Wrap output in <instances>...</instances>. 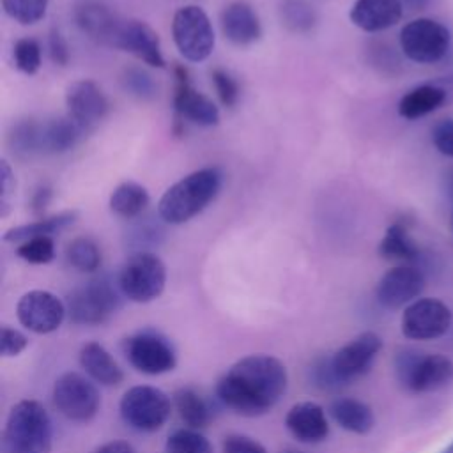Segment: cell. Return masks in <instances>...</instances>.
Returning <instances> with one entry per match:
<instances>
[{"mask_svg":"<svg viewBox=\"0 0 453 453\" xmlns=\"http://www.w3.org/2000/svg\"><path fill=\"white\" fill-rule=\"evenodd\" d=\"M288 373L269 354H251L235 361L218 380L216 396L230 411L255 418L269 412L285 395Z\"/></svg>","mask_w":453,"mask_h":453,"instance_id":"6da1fadb","label":"cell"},{"mask_svg":"<svg viewBox=\"0 0 453 453\" xmlns=\"http://www.w3.org/2000/svg\"><path fill=\"white\" fill-rule=\"evenodd\" d=\"M223 173L218 166L195 170L172 184L157 203V214L165 223L182 225L198 216L218 196Z\"/></svg>","mask_w":453,"mask_h":453,"instance_id":"7a4b0ae2","label":"cell"},{"mask_svg":"<svg viewBox=\"0 0 453 453\" xmlns=\"http://www.w3.org/2000/svg\"><path fill=\"white\" fill-rule=\"evenodd\" d=\"M53 428L48 411L37 400L12 405L4 434L2 453H51Z\"/></svg>","mask_w":453,"mask_h":453,"instance_id":"3957f363","label":"cell"},{"mask_svg":"<svg viewBox=\"0 0 453 453\" xmlns=\"http://www.w3.org/2000/svg\"><path fill=\"white\" fill-rule=\"evenodd\" d=\"M122 297L119 281H113L108 274L94 276L69 294V319L80 326L104 324L122 306Z\"/></svg>","mask_w":453,"mask_h":453,"instance_id":"277c9868","label":"cell"},{"mask_svg":"<svg viewBox=\"0 0 453 453\" xmlns=\"http://www.w3.org/2000/svg\"><path fill=\"white\" fill-rule=\"evenodd\" d=\"M395 373L409 393H430L453 380V361L442 354H423L402 349L395 356Z\"/></svg>","mask_w":453,"mask_h":453,"instance_id":"5b68a950","label":"cell"},{"mask_svg":"<svg viewBox=\"0 0 453 453\" xmlns=\"http://www.w3.org/2000/svg\"><path fill=\"white\" fill-rule=\"evenodd\" d=\"M126 299L133 303H150L157 299L166 285V267L152 251L131 253L117 276Z\"/></svg>","mask_w":453,"mask_h":453,"instance_id":"8992f818","label":"cell"},{"mask_svg":"<svg viewBox=\"0 0 453 453\" xmlns=\"http://www.w3.org/2000/svg\"><path fill=\"white\" fill-rule=\"evenodd\" d=\"M173 402L154 386H133L120 398V418L127 426L138 432H156L170 418Z\"/></svg>","mask_w":453,"mask_h":453,"instance_id":"52a82bcc","label":"cell"},{"mask_svg":"<svg viewBox=\"0 0 453 453\" xmlns=\"http://www.w3.org/2000/svg\"><path fill=\"white\" fill-rule=\"evenodd\" d=\"M172 37L179 53L189 62L209 58L216 42L212 23L198 5H184L173 12Z\"/></svg>","mask_w":453,"mask_h":453,"instance_id":"ba28073f","label":"cell"},{"mask_svg":"<svg viewBox=\"0 0 453 453\" xmlns=\"http://www.w3.org/2000/svg\"><path fill=\"white\" fill-rule=\"evenodd\" d=\"M53 403L69 421L88 423L101 407V395L94 382L76 372L62 373L53 384Z\"/></svg>","mask_w":453,"mask_h":453,"instance_id":"9c48e42d","label":"cell"},{"mask_svg":"<svg viewBox=\"0 0 453 453\" xmlns=\"http://www.w3.org/2000/svg\"><path fill=\"white\" fill-rule=\"evenodd\" d=\"M451 44L449 30L430 18H418L400 30L403 55L418 64H435L448 53Z\"/></svg>","mask_w":453,"mask_h":453,"instance_id":"30bf717a","label":"cell"},{"mask_svg":"<svg viewBox=\"0 0 453 453\" xmlns=\"http://www.w3.org/2000/svg\"><path fill=\"white\" fill-rule=\"evenodd\" d=\"M453 322V313L446 303L435 297H419L403 308L402 334L409 340L428 342L448 333Z\"/></svg>","mask_w":453,"mask_h":453,"instance_id":"8fae6325","label":"cell"},{"mask_svg":"<svg viewBox=\"0 0 453 453\" xmlns=\"http://www.w3.org/2000/svg\"><path fill=\"white\" fill-rule=\"evenodd\" d=\"M124 354L129 365L145 375L172 372L177 356L172 343L156 331H138L124 340Z\"/></svg>","mask_w":453,"mask_h":453,"instance_id":"7c38bea8","label":"cell"},{"mask_svg":"<svg viewBox=\"0 0 453 453\" xmlns=\"http://www.w3.org/2000/svg\"><path fill=\"white\" fill-rule=\"evenodd\" d=\"M67 313V306L48 290H30L23 294L16 304L19 324L37 334H48L60 327Z\"/></svg>","mask_w":453,"mask_h":453,"instance_id":"4fadbf2b","label":"cell"},{"mask_svg":"<svg viewBox=\"0 0 453 453\" xmlns=\"http://www.w3.org/2000/svg\"><path fill=\"white\" fill-rule=\"evenodd\" d=\"M425 290V276L412 264H398L388 269L377 283L375 297L388 310L407 308Z\"/></svg>","mask_w":453,"mask_h":453,"instance_id":"5bb4252c","label":"cell"},{"mask_svg":"<svg viewBox=\"0 0 453 453\" xmlns=\"http://www.w3.org/2000/svg\"><path fill=\"white\" fill-rule=\"evenodd\" d=\"M382 349V338L373 331H365L340 347L333 356V366L338 377L350 384L366 375Z\"/></svg>","mask_w":453,"mask_h":453,"instance_id":"9a60e30c","label":"cell"},{"mask_svg":"<svg viewBox=\"0 0 453 453\" xmlns=\"http://www.w3.org/2000/svg\"><path fill=\"white\" fill-rule=\"evenodd\" d=\"M175 74V92H173V110L177 113L179 120H189L193 124L212 127L219 122V110L202 92L193 88L189 73L184 65L173 67Z\"/></svg>","mask_w":453,"mask_h":453,"instance_id":"2e32d148","label":"cell"},{"mask_svg":"<svg viewBox=\"0 0 453 453\" xmlns=\"http://www.w3.org/2000/svg\"><path fill=\"white\" fill-rule=\"evenodd\" d=\"M78 28L94 42L115 48L124 19L99 0H80L73 11Z\"/></svg>","mask_w":453,"mask_h":453,"instance_id":"e0dca14e","label":"cell"},{"mask_svg":"<svg viewBox=\"0 0 453 453\" xmlns=\"http://www.w3.org/2000/svg\"><path fill=\"white\" fill-rule=\"evenodd\" d=\"M67 115L85 131L103 120L110 110L108 97L92 80L73 81L65 90Z\"/></svg>","mask_w":453,"mask_h":453,"instance_id":"ac0fdd59","label":"cell"},{"mask_svg":"<svg viewBox=\"0 0 453 453\" xmlns=\"http://www.w3.org/2000/svg\"><path fill=\"white\" fill-rule=\"evenodd\" d=\"M115 50L127 51L150 67H165V57L157 32L140 19H124Z\"/></svg>","mask_w":453,"mask_h":453,"instance_id":"d6986e66","label":"cell"},{"mask_svg":"<svg viewBox=\"0 0 453 453\" xmlns=\"http://www.w3.org/2000/svg\"><path fill=\"white\" fill-rule=\"evenodd\" d=\"M287 430L306 444L322 442L329 435V421L322 405L315 402L294 403L285 416Z\"/></svg>","mask_w":453,"mask_h":453,"instance_id":"ffe728a7","label":"cell"},{"mask_svg":"<svg viewBox=\"0 0 453 453\" xmlns=\"http://www.w3.org/2000/svg\"><path fill=\"white\" fill-rule=\"evenodd\" d=\"M402 0H356L349 18L365 32H380L395 27L402 19Z\"/></svg>","mask_w":453,"mask_h":453,"instance_id":"44dd1931","label":"cell"},{"mask_svg":"<svg viewBox=\"0 0 453 453\" xmlns=\"http://www.w3.org/2000/svg\"><path fill=\"white\" fill-rule=\"evenodd\" d=\"M221 30L223 35L237 44L248 46L260 39L262 25L257 12L246 2H230L221 12Z\"/></svg>","mask_w":453,"mask_h":453,"instance_id":"7402d4cb","label":"cell"},{"mask_svg":"<svg viewBox=\"0 0 453 453\" xmlns=\"http://www.w3.org/2000/svg\"><path fill=\"white\" fill-rule=\"evenodd\" d=\"M80 365L92 380L103 386H119L124 380V372L119 363L97 342H87L81 345Z\"/></svg>","mask_w":453,"mask_h":453,"instance_id":"603a6c76","label":"cell"},{"mask_svg":"<svg viewBox=\"0 0 453 453\" xmlns=\"http://www.w3.org/2000/svg\"><path fill=\"white\" fill-rule=\"evenodd\" d=\"M448 94L444 88L434 80L428 83H423L419 87H414L409 90L400 101H398V115L414 120L419 117H425L442 106H448Z\"/></svg>","mask_w":453,"mask_h":453,"instance_id":"cb8c5ba5","label":"cell"},{"mask_svg":"<svg viewBox=\"0 0 453 453\" xmlns=\"http://www.w3.org/2000/svg\"><path fill=\"white\" fill-rule=\"evenodd\" d=\"M329 414L334 419V423L357 435H366L375 426V414L372 407L361 400L342 396L329 403Z\"/></svg>","mask_w":453,"mask_h":453,"instance_id":"d4e9b609","label":"cell"},{"mask_svg":"<svg viewBox=\"0 0 453 453\" xmlns=\"http://www.w3.org/2000/svg\"><path fill=\"white\" fill-rule=\"evenodd\" d=\"M83 133L69 115L41 122V154H62L73 149Z\"/></svg>","mask_w":453,"mask_h":453,"instance_id":"484cf974","label":"cell"},{"mask_svg":"<svg viewBox=\"0 0 453 453\" xmlns=\"http://www.w3.org/2000/svg\"><path fill=\"white\" fill-rule=\"evenodd\" d=\"M78 219V211H64L50 218H39L37 221L18 225L9 228L4 234L5 242H23L32 237H53L60 232H64L67 226H71Z\"/></svg>","mask_w":453,"mask_h":453,"instance_id":"4316f807","label":"cell"},{"mask_svg":"<svg viewBox=\"0 0 453 453\" xmlns=\"http://www.w3.org/2000/svg\"><path fill=\"white\" fill-rule=\"evenodd\" d=\"M172 402H173V409L177 411V414H179L180 421L186 425V428L202 430L212 419L211 405L193 388L177 389L172 396Z\"/></svg>","mask_w":453,"mask_h":453,"instance_id":"83f0119b","label":"cell"},{"mask_svg":"<svg viewBox=\"0 0 453 453\" xmlns=\"http://www.w3.org/2000/svg\"><path fill=\"white\" fill-rule=\"evenodd\" d=\"M379 255L384 260L398 264H412L419 258V248L400 221L389 225L382 241L379 242Z\"/></svg>","mask_w":453,"mask_h":453,"instance_id":"f1b7e54d","label":"cell"},{"mask_svg":"<svg viewBox=\"0 0 453 453\" xmlns=\"http://www.w3.org/2000/svg\"><path fill=\"white\" fill-rule=\"evenodd\" d=\"M150 202L149 191L133 180L119 184L110 195V211L124 219H134L142 216Z\"/></svg>","mask_w":453,"mask_h":453,"instance_id":"f546056e","label":"cell"},{"mask_svg":"<svg viewBox=\"0 0 453 453\" xmlns=\"http://www.w3.org/2000/svg\"><path fill=\"white\" fill-rule=\"evenodd\" d=\"M165 239V228L159 219L152 216H138L127 226L124 234V242L133 253L150 251L152 248L159 246Z\"/></svg>","mask_w":453,"mask_h":453,"instance_id":"4dcf8cb0","label":"cell"},{"mask_svg":"<svg viewBox=\"0 0 453 453\" xmlns=\"http://www.w3.org/2000/svg\"><path fill=\"white\" fill-rule=\"evenodd\" d=\"M7 145L19 159H30L41 154V122L34 119L18 120L7 134Z\"/></svg>","mask_w":453,"mask_h":453,"instance_id":"1f68e13d","label":"cell"},{"mask_svg":"<svg viewBox=\"0 0 453 453\" xmlns=\"http://www.w3.org/2000/svg\"><path fill=\"white\" fill-rule=\"evenodd\" d=\"M65 260L81 273H96L101 265V250L90 237H74L65 248Z\"/></svg>","mask_w":453,"mask_h":453,"instance_id":"d6a6232c","label":"cell"},{"mask_svg":"<svg viewBox=\"0 0 453 453\" xmlns=\"http://www.w3.org/2000/svg\"><path fill=\"white\" fill-rule=\"evenodd\" d=\"M280 12L283 25L296 34L310 32L317 23L315 9L304 0H285Z\"/></svg>","mask_w":453,"mask_h":453,"instance_id":"836d02e7","label":"cell"},{"mask_svg":"<svg viewBox=\"0 0 453 453\" xmlns=\"http://www.w3.org/2000/svg\"><path fill=\"white\" fill-rule=\"evenodd\" d=\"M165 453H212V444L200 430L177 428L168 435Z\"/></svg>","mask_w":453,"mask_h":453,"instance_id":"e575fe53","label":"cell"},{"mask_svg":"<svg viewBox=\"0 0 453 453\" xmlns=\"http://www.w3.org/2000/svg\"><path fill=\"white\" fill-rule=\"evenodd\" d=\"M50 0H2L4 12L19 25H35L46 16Z\"/></svg>","mask_w":453,"mask_h":453,"instance_id":"d590c367","label":"cell"},{"mask_svg":"<svg viewBox=\"0 0 453 453\" xmlns=\"http://www.w3.org/2000/svg\"><path fill=\"white\" fill-rule=\"evenodd\" d=\"M120 81H122V87L136 99L150 101L157 96V85H156L154 78L140 67L124 69Z\"/></svg>","mask_w":453,"mask_h":453,"instance_id":"8d00e7d4","label":"cell"},{"mask_svg":"<svg viewBox=\"0 0 453 453\" xmlns=\"http://www.w3.org/2000/svg\"><path fill=\"white\" fill-rule=\"evenodd\" d=\"M16 255L28 264L44 265L55 258V241L53 237H32L28 241L19 242L16 248Z\"/></svg>","mask_w":453,"mask_h":453,"instance_id":"74e56055","label":"cell"},{"mask_svg":"<svg viewBox=\"0 0 453 453\" xmlns=\"http://www.w3.org/2000/svg\"><path fill=\"white\" fill-rule=\"evenodd\" d=\"M14 65L25 74H35L41 67V44L32 37H21L12 46Z\"/></svg>","mask_w":453,"mask_h":453,"instance_id":"f35d334b","label":"cell"},{"mask_svg":"<svg viewBox=\"0 0 453 453\" xmlns=\"http://www.w3.org/2000/svg\"><path fill=\"white\" fill-rule=\"evenodd\" d=\"M310 379L311 384L322 391H340L347 384L338 377L331 356L317 357L310 366Z\"/></svg>","mask_w":453,"mask_h":453,"instance_id":"ab89813d","label":"cell"},{"mask_svg":"<svg viewBox=\"0 0 453 453\" xmlns=\"http://www.w3.org/2000/svg\"><path fill=\"white\" fill-rule=\"evenodd\" d=\"M211 78H212L214 88H216L218 97L223 103V106H226V108L235 106V103L239 101V94H241L239 83L235 81V78L223 69H214L211 73Z\"/></svg>","mask_w":453,"mask_h":453,"instance_id":"60d3db41","label":"cell"},{"mask_svg":"<svg viewBox=\"0 0 453 453\" xmlns=\"http://www.w3.org/2000/svg\"><path fill=\"white\" fill-rule=\"evenodd\" d=\"M28 345V338L9 326H2L0 327V354L4 357H14L18 354H21Z\"/></svg>","mask_w":453,"mask_h":453,"instance_id":"b9f144b4","label":"cell"},{"mask_svg":"<svg viewBox=\"0 0 453 453\" xmlns=\"http://www.w3.org/2000/svg\"><path fill=\"white\" fill-rule=\"evenodd\" d=\"M221 451L223 453H267L264 444H260L257 439L242 435V434L226 435L223 439Z\"/></svg>","mask_w":453,"mask_h":453,"instance_id":"7bdbcfd3","label":"cell"},{"mask_svg":"<svg viewBox=\"0 0 453 453\" xmlns=\"http://www.w3.org/2000/svg\"><path fill=\"white\" fill-rule=\"evenodd\" d=\"M432 142L442 156L453 157V119H442L434 126Z\"/></svg>","mask_w":453,"mask_h":453,"instance_id":"ee69618b","label":"cell"},{"mask_svg":"<svg viewBox=\"0 0 453 453\" xmlns=\"http://www.w3.org/2000/svg\"><path fill=\"white\" fill-rule=\"evenodd\" d=\"M14 195V175L5 159L0 161V216L5 218L11 211V198Z\"/></svg>","mask_w":453,"mask_h":453,"instance_id":"f6af8a7d","label":"cell"},{"mask_svg":"<svg viewBox=\"0 0 453 453\" xmlns=\"http://www.w3.org/2000/svg\"><path fill=\"white\" fill-rule=\"evenodd\" d=\"M48 46H50V57L53 60L55 65H67L69 62V46H67V41L65 37L62 35V32L53 27L51 32H50V37H48Z\"/></svg>","mask_w":453,"mask_h":453,"instance_id":"bcb514c9","label":"cell"},{"mask_svg":"<svg viewBox=\"0 0 453 453\" xmlns=\"http://www.w3.org/2000/svg\"><path fill=\"white\" fill-rule=\"evenodd\" d=\"M51 196H53V193H51V188H50V186H46V184L39 186V188L34 191L32 200H30V209H32V212L37 214V216L44 214V211H46V207H48Z\"/></svg>","mask_w":453,"mask_h":453,"instance_id":"7dc6e473","label":"cell"},{"mask_svg":"<svg viewBox=\"0 0 453 453\" xmlns=\"http://www.w3.org/2000/svg\"><path fill=\"white\" fill-rule=\"evenodd\" d=\"M92 453H136V449L126 441H110L96 448Z\"/></svg>","mask_w":453,"mask_h":453,"instance_id":"c3c4849f","label":"cell"},{"mask_svg":"<svg viewBox=\"0 0 453 453\" xmlns=\"http://www.w3.org/2000/svg\"><path fill=\"white\" fill-rule=\"evenodd\" d=\"M435 81H437V83L444 88V92L448 94L449 104H453V74H449V76H441V78H437Z\"/></svg>","mask_w":453,"mask_h":453,"instance_id":"681fc988","label":"cell"},{"mask_svg":"<svg viewBox=\"0 0 453 453\" xmlns=\"http://www.w3.org/2000/svg\"><path fill=\"white\" fill-rule=\"evenodd\" d=\"M432 0H402L403 5L411 7V9H425Z\"/></svg>","mask_w":453,"mask_h":453,"instance_id":"f907efd6","label":"cell"},{"mask_svg":"<svg viewBox=\"0 0 453 453\" xmlns=\"http://www.w3.org/2000/svg\"><path fill=\"white\" fill-rule=\"evenodd\" d=\"M439 453H453V441H451L444 449H441Z\"/></svg>","mask_w":453,"mask_h":453,"instance_id":"816d5d0a","label":"cell"},{"mask_svg":"<svg viewBox=\"0 0 453 453\" xmlns=\"http://www.w3.org/2000/svg\"><path fill=\"white\" fill-rule=\"evenodd\" d=\"M449 230L453 232V211H451V218H449Z\"/></svg>","mask_w":453,"mask_h":453,"instance_id":"f5cc1de1","label":"cell"},{"mask_svg":"<svg viewBox=\"0 0 453 453\" xmlns=\"http://www.w3.org/2000/svg\"><path fill=\"white\" fill-rule=\"evenodd\" d=\"M283 453H303V451H296V449H287V451H283Z\"/></svg>","mask_w":453,"mask_h":453,"instance_id":"db71d44e","label":"cell"},{"mask_svg":"<svg viewBox=\"0 0 453 453\" xmlns=\"http://www.w3.org/2000/svg\"><path fill=\"white\" fill-rule=\"evenodd\" d=\"M451 193H453V177H451Z\"/></svg>","mask_w":453,"mask_h":453,"instance_id":"11a10c76","label":"cell"}]
</instances>
